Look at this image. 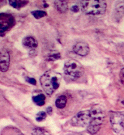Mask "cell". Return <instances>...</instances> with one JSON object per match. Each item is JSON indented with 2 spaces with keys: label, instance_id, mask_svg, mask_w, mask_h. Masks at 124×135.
Returning <instances> with one entry per match:
<instances>
[{
  "label": "cell",
  "instance_id": "16",
  "mask_svg": "<svg viewBox=\"0 0 124 135\" xmlns=\"http://www.w3.org/2000/svg\"><path fill=\"white\" fill-rule=\"evenodd\" d=\"M100 129V126H92V125H89L87 127V130L91 134H95L99 131V129Z\"/></svg>",
  "mask_w": 124,
  "mask_h": 135
},
{
  "label": "cell",
  "instance_id": "10",
  "mask_svg": "<svg viewBox=\"0 0 124 135\" xmlns=\"http://www.w3.org/2000/svg\"><path fill=\"white\" fill-rule=\"evenodd\" d=\"M54 4L56 8L60 13H65L68 10V7L66 1H55Z\"/></svg>",
  "mask_w": 124,
  "mask_h": 135
},
{
  "label": "cell",
  "instance_id": "7",
  "mask_svg": "<svg viewBox=\"0 0 124 135\" xmlns=\"http://www.w3.org/2000/svg\"><path fill=\"white\" fill-rule=\"evenodd\" d=\"M9 65V54L6 49H2L0 52V70L3 72H7Z\"/></svg>",
  "mask_w": 124,
  "mask_h": 135
},
{
  "label": "cell",
  "instance_id": "25",
  "mask_svg": "<svg viewBox=\"0 0 124 135\" xmlns=\"http://www.w3.org/2000/svg\"><path fill=\"white\" fill-rule=\"evenodd\" d=\"M122 103H123V104H124V101H123V102H122Z\"/></svg>",
  "mask_w": 124,
  "mask_h": 135
},
{
  "label": "cell",
  "instance_id": "11",
  "mask_svg": "<svg viewBox=\"0 0 124 135\" xmlns=\"http://www.w3.org/2000/svg\"><path fill=\"white\" fill-rule=\"evenodd\" d=\"M67 98L64 95L59 97L55 101V105L58 108L63 109L67 104Z\"/></svg>",
  "mask_w": 124,
  "mask_h": 135
},
{
  "label": "cell",
  "instance_id": "24",
  "mask_svg": "<svg viewBox=\"0 0 124 135\" xmlns=\"http://www.w3.org/2000/svg\"><path fill=\"white\" fill-rule=\"evenodd\" d=\"M36 55V53L35 52V49H32V50L30 52V55L34 56L35 55Z\"/></svg>",
  "mask_w": 124,
  "mask_h": 135
},
{
  "label": "cell",
  "instance_id": "13",
  "mask_svg": "<svg viewBox=\"0 0 124 135\" xmlns=\"http://www.w3.org/2000/svg\"><path fill=\"white\" fill-rule=\"evenodd\" d=\"M46 97L44 94H39L33 98V101L38 106H43L44 105Z\"/></svg>",
  "mask_w": 124,
  "mask_h": 135
},
{
  "label": "cell",
  "instance_id": "3",
  "mask_svg": "<svg viewBox=\"0 0 124 135\" xmlns=\"http://www.w3.org/2000/svg\"><path fill=\"white\" fill-rule=\"evenodd\" d=\"M64 70L65 74L74 77H80L84 72L83 65L75 60L67 61L64 64Z\"/></svg>",
  "mask_w": 124,
  "mask_h": 135
},
{
  "label": "cell",
  "instance_id": "9",
  "mask_svg": "<svg viewBox=\"0 0 124 135\" xmlns=\"http://www.w3.org/2000/svg\"><path fill=\"white\" fill-rule=\"evenodd\" d=\"M22 44L26 48L35 49L38 45L37 42L32 37H27L23 40Z\"/></svg>",
  "mask_w": 124,
  "mask_h": 135
},
{
  "label": "cell",
  "instance_id": "19",
  "mask_svg": "<svg viewBox=\"0 0 124 135\" xmlns=\"http://www.w3.org/2000/svg\"><path fill=\"white\" fill-rule=\"evenodd\" d=\"M60 58V54H54L53 55H51L48 57V60L49 61H55L57 60L58 59H59Z\"/></svg>",
  "mask_w": 124,
  "mask_h": 135
},
{
  "label": "cell",
  "instance_id": "17",
  "mask_svg": "<svg viewBox=\"0 0 124 135\" xmlns=\"http://www.w3.org/2000/svg\"><path fill=\"white\" fill-rule=\"evenodd\" d=\"M46 117H47V114H46V113L43 112V111L39 112L36 115V120L37 122H42L43 120H44L46 119Z\"/></svg>",
  "mask_w": 124,
  "mask_h": 135
},
{
  "label": "cell",
  "instance_id": "6",
  "mask_svg": "<svg viewBox=\"0 0 124 135\" xmlns=\"http://www.w3.org/2000/svg\"><path fill=\"white\" fill-rule=\"evenodd\" d=\"M110 120L112 128L117 133L124 131V113L113 112Z\"/></svg>",
  "mask_w": 124,
  "mask_h": 135
},
{
  "label": "cell",
  "instance_id": "15",
  "mask_svg": "<svg viewBox=\"0 0 124 135\" xmlns=\"http://www.w3.org/2000/svg\"><path fill=\"white\" fill-rule=\"evenodd\" d=\"M32 15L34 16V17L37 19H39L47 15V13H46L45 11H40V10L33 11L32 12Z\"/></svg>",
  "mask_w": 124,
  "mask_h": 135
},
{
  "label": "cell",
  "instance_id": "18",
  "mask_svg": "<svg viewBox=\"0 0 124 135\" xmlns=\"http://www.w3.org/2000/svg\"><path fill=\"white\" fill-rule=\"evenodd\" d=\"M32 135H50L48 132L43 129L40 128H36L33 130L32 132Z\"/></svg>",
  "mask_w": 124,
  "mask_h": 135
},
{
  "label": "cell",
  "instance_id": "12",
  "mask_svg": "<svg viewBox=\"0 0 124 135\" xmlns=\"http://www.w3.org/2000/svg\"><path fill=\"white\" fill-rule=\"evenodd\" d=\"M28 3V2L24 1H18V0H12L10 1L9 4L15 8H20L22 7H24Z\"/></svg>",
  "mask_w": 124,
  "mask_h": 135
},
{
  "label": "cell",
  "instance_id": "8",
  "mask_svg": "<svg viewBox=\"0 0 124 135\" xmlns=\"http://www.w3.org/2000/svg\"><path fill=\"white\" fill-rule=\"evenodd\" d=\"M73 50L77 54L82 56H85L88 55L90 52L89 45L84 42L77 43L74 46Z\"/></svg>",
  "mask_w": 124,
  "mask_h": 135
},
{
  "label": "cell",
  "instance_id": "1",
  "mask_svg": "<svg viewBox=\"0 0 124 135\" xmlns=\"http://www.w3.org/2000/svg\"><path fill=\"white\" fill-rule=\"evenodd\" d=\"M62 75L52 70L47 71L40 79L42 88L48 95H51L59 87Z\"/></svg>",
  "mask_w": 124,
  "mask_h": 135
},
{
  "label": "cell",
  "instance_id": "23",
  "mask_svg": "<svg viewBox=\"0 0 124 135\" xmlns=\"http://www.w3.org/2000/svg\"><path fill=\"white\" fill-rule=\"evenodd\" d=\"M46 112L48 113V115H51L52 113V109L51 107H48L46 110Z\"/></svg>",
  "mask_w": 124,
  "mask_h": 135
},
{
  "label": "cell",
  "instance_id": "2",
  "mask_svg": "<svg viewBox=\"0 0 124 135\" xmlns=\"http://www.w3.org/2000/svg\"><path fill=\"white\" fill-rule=\"evenodd\" d=\"M81 6L84 12L91 15L103 14L107 8L104 1H83L81 2Z\"/></svg>",
  "mask_w": 124,
  "mask_h": 135
},
{
  "label": "cell",
  "instance_id": "4",
  "mask_svg": "<svg viewBox=\"0 0 124 135\" xmlns=\"http://www.w3.org/2000/svg\"><path fill=\"white\" fill-rule=\"evenodd\" d=\"M91 122L90 111H83L78 113L71 120V124L74 126L85 127Z\"/></svg>",
  "mask_w": 124,
  "mask_h": 135
},
{
  "label": "cell",
  "instance_id": "22",
  "mask_svg": "<svg viewBox=\"0 0 124 135\" xmlns=\"http://www.w3.org/2000/svg\"><path fill=\"white\" fill-rule=\"evenodd\" d=\"M120 79H121L122 82L124 84V68L121 70L120 73Z\"/></svg>",
  "mask_w": 124,
  "mask_h": 135
},
{
  "label": "cell",
  "instance_id": "14",
  "mask_svg": "<svg viewBox=\"0 0 124 135\" xmlns=\"http://www.w3.org/2000/svg\"><path fill=\"white\" fill-rule=\"evenodd\" d=\"M115 16L117 17H120L123 16L124 13V3H120L117 4L115 8Z\"/></svg>",
  "mask_w": 124,
  "mask_h": 135
},
{
  "label": "cell",
  "instance_id": "20",
  "mask_svg": "<svg viewBox=\"0 0 124 135\" xmlns=\"http://www.w3.org/2000/svg\"><path fill=\"white\" fill-rule=\"evenodd\" d=\"M26 81L28 82L30 84H32L33 85H35L36 81L35 79L32 78H26Z\"/></svg>",
  "mask_w": 124,
  "mask_h": 135
},
{
  "label": "cell",
  "instance_id": "5",
  "mask_svg": "<svg viewBox=\"0 0 124 135\" xmlns=\"http://www.w3.org/2000/svg\"><path fill=\"white\" fill-rule=\"evenodd\" d=\"M90 114L91 118V122L90 124L100 126L105 118V113L101 107L99 105L93 106L90 110Z\"/></svg>",
  "mask_w": 124,
  "mask_h": 135
},
{
  "label": "cell",
  "instance_id": "21",
  "mask_svg": "<svg viewBox=\"0 0 124 135\" xmlns=\"http://www.w3.org/2000/svg\"><path fill=\"white\" fill-rule=\"evenodd\" d=\"M71 10L72 11H73V12L77 13V12H79V7L77 5H74L71 7Z\"/></svg>",
  "mask_w": 124,
  "mask_h": 135
}]
</instances>
